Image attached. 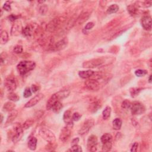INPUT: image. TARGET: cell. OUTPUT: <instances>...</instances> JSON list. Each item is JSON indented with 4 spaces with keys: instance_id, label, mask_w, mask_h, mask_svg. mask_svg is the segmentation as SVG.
Returning <instances> with one entry per match:
<instances>
[{
    "instance_id": "obj_4",
    "label": "cell",
    "mask_w": 152,
    "mask_h": 152,
    "mask_svg": "<svg viewBox=\"0 0 152 152\" xmlns=\"http://www.w3.org/2000/svg\"><path fill=\"white\" fill-rule=\"evenodd\" d=\"M109 58L105 57L92 59L84 62L83 64V67L87 68H93L106 64L109 63Z\"/></svg>"
},
{
    "instance_id": "obj_26",
    "label": "cell",
    "mask_w": 152,
    "mask_h": 152,
    "mask_svg": "<svg viewBox=\"0 0 152 152\" xmlns=\"http://www.w3.org/2000/svg\"><path fill=\"white\" fill-rule=\"evenodd\" d=\"M123 124L122 120L120 118H115L112 121V127L113 129L115 130H119L121 129Z\"/></svg>"
},
{
    "instance_id": "obj_48",
    "label": "cell",
    "mask_w": 152,
    "mask_h": 152,
    "mask_svg": "<svg viewBox=\"0 0 152 152\" xmlns=\"http://www.w3.org/2000/svg\"><path fill=\"white\" fill-rule=\"evenodd\" d=\"M3 119H4V117H3V114H1V124L3 123Z\"/></svg>"
},
{
    "instance_id": "obj_5",
    "label": "cell",
    "mask_w": 152,
    "mask_h": 152,
    "mask_svg": "<svg viewBox=\"0 0 152 152\" xmlns=\"http://www.w3.org/2000/svg\"><path fill=\"white\" fill-rule=\"evenodd\" d=\"M66 18L64 17H58L55 18L48 23L46 26V30L50 33H53L57 31L64 23Z\"/></svg>"
},
{
    "instance_id": "obj_20",
    "label": "cell",
    "mask_w": 152,
    "mask_h": 152,
    "mask_svg": "<svg viewBox=\"0 0 152 152\" xmlns=\"http://www.w3.org/2000/svg\"><path fill=\"white\" fill-rule=\"evenodd\" d=\"M94 73H95V71H92V70L80 71L78 72V76L82 78L87 79V78H90L93 76Z\"/></svg>"
},
{
    "instance_id": "obj_41",
    "label": "cell",
    "mask_w": 152,
    "mask_h": 152,
    "mask_svg": "<svg viewBox=\"0 0 152 152\" xmlns=\"http://www.w3.org/2000/svg\"><path fill=\"white\" fill-rule=\"evenodd\" d=\"M82 115L80 114H79L78 112H75L73 115H72V119L74 121H78L80 120V119L81 118Z\"/></svg>"
},
{
    "instance_id": "obj_24",
    "label": "cell",
    "mask_w": 152,
    "mask_h": 152,
    "mask_svg": "<svg viewBox=\"0 0 152 152\" xmlns=\"http://www.w3.org/2000/svg\"><path fill=\"white\" fill-rule=\"evenodd\" d=\"M62 108H63V106H62V104L61 103V102L60 101H57L53 104V105L51 109L54 112V113L58 114L60 112Z\"/></svg>"
},
{
    "instance_id": "obj_18",
    "label": "cell",
    "mask_w": 152,
    "mask_h": 152,
    "mask_svg": "<svg viewBox=\"0 0 152 152\" xmlns=\"http://www.w3.org/2000/svg\"><path fill=\"white\" fill-rule=\"evenodd\" d=\"M23 28L22 27V26L19 22H15L11 27V35L12 36H17L20 33H22Z\"/></svg>"
},
{
    "instance_id": "obj_7",
    "label": "cell",
    "mask_w": 152,
    "mask_h": 152,
    "mask_svg": "<svg viewBox=\"0 0 152 152\" xmlns=\"http://www.w3.org/2000/svg\"><path fill=\"white\" fill-rule=\"evenodd\" d=\"M130 109L132 114L134 115H140L143 114L146 110L145 106L139 102H134L132 103Z\"/></svg>"
},
{
    "instance_id": "obj_13",
    "label": "cell",
    "mask_w": 152,
    "mask_h": 152,
    "mask_svg": "<svg viewBox=\"0 0 152 152\" xmlns=\"http://www.w3.org/2000/svg\"><path fill=\"white\" fill-rule=\"evenodd\" d=\"M44 95L42 93H38L25 104V107L26 108H30L35 106L38 102H39L44 98Z\"/></svg>"
},
{
    "instance_id": "obj_17",
    "label": "cell",
    "mask_w": 152,
    "mask_h": 152,
    "mask_svg": "<svg viewBox=\"0 0 152 152\" xmlns=\"http://www.w3.org/2000/svg\"><path fill=\"white\" fill-rule=\"evenodd\" d=\"M63 120L67 126L72 128L73 126V120L72 119V114L70 110L65 111L63 115Z\"/></svg>"
},
{
    "instance_id": "obj_27",
    "label": "cell",
    "mask_w": 152,
    "mask_h": 152,
    "mask_svg": "<svg viewBox=\"0 0 152 152\" xmlns=\"http://www.w3.org/2000/svg\"><path fill=\"white\" fill-rule=\"evenodd\" d=\"M9 41V34L5 30L1 31V36H0V43L2 45L5 44Z\"/></svg>"
},
{
    "instance_id": "obj_10",
    "label": "cell",
    "mask_w": 152,
    "mask_h": 152,
    "mask_svg": "<svg viewBox=\"0 0 152 152\" xmlns=\"http://www.w3.org/2000/svg\"><path fill=\"white\" fill-rule=\"evenodd\" d=\"M84 85L87 89L92 91H98L100 89V83L97 80L88 79L85 82Z\"/></svg>"
},
{
    "instance_id": "obj_9",
    "label": "cell",
    "mask_w": 152,
    "mask_h": 152,
    "mask_svg": "<svg viewBox=\"0 0 152 152\" xmlns=\"http://www.w3.org/2000/svg\"><path fill=\"white\" fill-rule=\"evenodd\" d=\"M94 124V121L93 119H89L86 121L81 129L79 130L78 133L79 135H83L86 134H87L88 132L90 131V130L93 127Z\"/></svg>"
},
{
    "instance_id": "obj_47",
    "label": "cell",
    "mask_w": 152,
    "mask_h": 152,
    "mask_svg": "<svg viewBox=\"0 0 152 152\" xmlns=\"http://www.w3.org/2000/svg\"><path fill=\"white\" fill-rule=\"evenodd\" d=\"M79 141H80V140H79V138H78V137L74 139L71 141V146L78 145V143H79Z\"/></svg>"
},
{
    "instance_id": "obj_44",
    "label": "cell",
    "mask_w": 152,
    "mask_h": 152,
    "mask_svg": "<svg viewBox=\"0 0 152 152\" xmlns=\"http://www.w3.org/2000/svg\"><path fill=\"white\" fill-rule=\"evenodd\" d=\"M94 26V24L93 22H89V23H87L85 27H84V30H90L92 29Z\"/></svg>"
},
{
    "instance_id": "obj_14",
    "label": "cell",
    "mask_w": 152,
    "mask_h": 152,
    "mask_svg": "<svg viewBox=\"0 0 152 152\" xmlns=\"http://www.w3.org/2000/svg\"><path fill=\"white\" fill-rule=\"evenodd\" d=\"M23 130L22 125H19L14 129V133L12 137V141L14 143L18 142L22 137L23 134Z\"/></svg>"
},
{
    "instance_id": "obj_21",
    "label": "cell",
    "mask_w": 152,
    "mask_h": 152,
    "mask_svg": "<svg viewBox=\"0 0 152 152\" xmlns=\"http://www.w3.org/2000/svg\"><path fill=\"white\" fill-rule=\"evenodd\" d=\"M127 10L131 16H135V15H138L139 9H138L137 5L135 4H131L128 6Z\"/></svg>"
},
{
    "instance_id": "obj_2",
    "label": "cell",
    "mask_w": 152,
    "mask_h": 152,
    "mask_svg": "<svg viewBox=\"0 0 152 152\" xmlns=\"http://www.w3.org/2000/svg\"><path fill=\"white\" fill-rule=\"evenodd\" d=\"M36 67V64L31 61H20L17 66V70L21 76H25Z\"/></svg>"
},
{
    "instance_id": "obj_38",
    "label": "cell",
    "mask_w": 152,
    "mask_h": 152,
    "mask_svg": "<svg viewBox=\"0 0 152 152\" xmlns=\"http://www.w3.org/2000/svg\"><path fill=\"white\" fill-rule=\"evenodd\" d=\"M31 94H32V91H31L30 88L26 87L23 92V97L25 98H28L29 97L31 96Z\"/></svg>"
},
{
    "instance_id": "obj_42",
    "label": "cell",
    "mask_w": 152,
    "mask_h": 152,
    "mask_svg": "<svg viewBox=\"0 0 152 152\" xmlns=\"http://www.w3.org/2000/svg\"><path fill=\"white\" fill-rule=\"evenodd\" d=\"M71 150V151H78V152H82L83 151L82 147L78 146V145L72 146Z\"/></svg>"
},
{
    "instance_id": "obj_31",
    "label": "cell",
    "mask_w": 152,
    "mask_h": 152,
    "mask_svg": "<svg viewBox=\"0 0 152 152\" xmlns=\"http://www.w3.org/2000/svg\"><path fill=\"white\" fill-rule=\"evenodd\" d=\"M99 108H100V104L99 103V102L98 101L94 102L90 105L89 110L90 111L92 112H96L99 109Z\"/></svg>"
},
{
    "instance_id": "obj_15",
    "label": "cell",
    "mask_w": 152,
    "mask_h": 152,
    "mask_svg": "<svg viewBox=\"0 0 152 152\" xmlns=\"http://www.w3.org/2000/svg\"><path fill=\"white\" fill-rule=\"evenodd\" d=\"M36 25H28L25 28H23L22 31V34L25 37H30L33 35L36 30V27H35Z\"/></svg>"
},
{
    "instance_id": "obj_11",
    "label": "cell",
    "mask_w": 152,
    "mask_h": 152,
    "mask_svg": "<svg viewBox=\"0 0 152 152\" xmlns=\"http://www.w3.org/2000/svg\"><path fill=\"white\" fill-rule=\"evenodd\" d=\"M4 86L8 91L13 92L17 88L16 80L13 77H9L4 81Z\"/></svg>"
},
{
    "instance_id": "obj_1",
    "label": "cell",
    "mask_w": 152,
    "mask_h": 152,
    "mask_svg": "<svg viewBox=\"0 0 152 152\" xmlns=\"http://www.w3.org/2000/svg\"><path fill=\"white\" fill-rule=\"evenodd\" d=\"M70 94V92L68 90L65 89L60 90L57 93H55L53 95L51 96V97L50 98L48 101L47 102L46 104V109L48 110H50L53 105V104L57 102L60 101L64 99H66L67 98Z\"/></svg>"
},
{
    "instance_id": "obj_33",
    "label": "cell",
    "mask_w": 152,
    "mask_h": 152,
    "mask_svg": "<svg viewBox=\"0 0 152 152\" xmlns=\"http://www.w3.org/2000/svg\"><path fill=\"white\" fill-rule=\"evenodd\" d=\"M7 98L10 100L12 102H17V101H19L20 99L19 96L16 93H14L13 92H10L9 94H8Z\"/></svg>"
},
{
    "instance_id": "obj_12",
    "label": "cell",
    "mask_w": 152,
    "mask_h": 152,
    "mask_svg": "<svg viewBox=\"0 0 152 152\" xmlns=\"http://www.w3.org/2000/svg\"><path fill=\"white\" fill-rule=\"evenodd\" d=\"M71 129L72 128L66 126L62 129L60 134V140L63 142L67 141L70 137L71 135Z\"/></svg>"
},
{
    "instance_id": "obj_40",
    "label": "cell",
    "mask_w": 152,
    "mask_h": 152,
    "mask_svg": "<svg viewBox=\"0 0 152 152\" xmlns=\"http://www.w3.org/2000/svg\"><path fill=\"white\" fill-rule=\"evenodd\" d=\"M13 51L15 54H20L23 52V46L21 45H16L14 48Z\"/></svg>"
},
{
    "instance_id": "obj_19",
    "label": "cell",
    "mask_w": 152,
    "mask_h": 152,
    "mask_svg": "<svg viewBox=\"0 0 152 152\" xmlns=\"http://www.w3.org/2000/svg\"><path fill=\"white\" fill-rule=\"evenodd\" d=\"M17 115H18V111L17 110L14 109V110L10 112V114L7 117L4 127H6L7 126H9V125H10L14 121V119L16 118Z\"/></svg>"
},
{
    "instance_id": "obj_45",
    "label": "cell",
    "mask_w": 152,
    "mask_h": 152,
    "mask_svg": "<svg viewBox=\"0 0 152 152\" xmlns=\"http://www.w3.org/2000/svg\"><path fill=\"white\" fill-rule=\"evenodd\" d=\"M40 89V87L39 86L36 85V84H33L31 86V90L32 91V92L33 93H36L37 91H39V90Z\"/></svg>"
},
{
    "instance_id": "obj_6",
    "label": "cell",
    "mask_w": 152,
    "mask_h": 152,
    "mask_svg": "<svg viewBox=\"0 0 152 152\" xmlns=\"http://www.w3.org/2000/svg\"><path fill=\"white\" fill-rule=\"evenodd\" d=\"M98 145V138L94 135H91L89 136L87 141V149L89 151L94 152L97 151Z\"/></svg>"
},
{
    "instance_id": "obj_46",
    "label": "cell",
    "mask_w": 152,
    "mask_h": 152,
    "mask_svg": "<svg viewBox=\"0 0 152 152\" xmlns=\"http://www.w3.org/2000/svg\"><path fill=\"white\" fill-rule=\"evenodd\" d=\"M19 17V16H18V15H14V14H11L9 17V20H10L11 21H14L17 19H18Z\"/></svg>"
},
{
    "instance_id": "obj_23",
    "label": "cell",
    "mask_w": 152,
    "mask_h": 152,
    "mask_svg": "<svg viewBox=\"0 0 152 152\" xmlns=\"http://www.w3.org/2000/svg\"><path fill=\"white\" fill-rule=\"evenodd\" d=\"M89 17V14L88 13H82L79 15V17H77L76 24L77 23V25H82V23H84L87 20V19Z\"/></svg>"
},
{
    "instance_id": "obj_35",
    "label": "cell",
    "mask_w": 152,
    "mask_h": 152,
    "mask_svg": "<svg viewBox=\"0 0 152 152\" xmlns=\"http://www.w3.org/2000/svg\"><path fill=\"white\" fill-rule=\"evenodd\" d=\"M147 74V71L145 70H142V69H139L135 71V74L137 77H141L145 76Z\"/></svg>"
},
{
    "instance_id": "obj_49",
    "label": "cell",
    "mask_w": 152,
    "mask_h": 152,
    "mask_svg": "<svg viewBox=\"0 0 152 152\" xmlns=\"http://www.w3.org/2000/svg\"><path fill=\"white\" fill-rule=\"evenodd\" d=\"M151 76H150L149 77V82L150 83H151Z\"/></svg>"
},
{
    "instance_id": "obj_8",
    "label": "cell",
    "mask_w": 152,
    "mask_h": 152,
    "mask_svg": "<svg viewBox=\"0 0 152 152\" xmlns=\"http://www.w3.org/2000/svg\"><path fill=\"white\" fill-rule=\"evenodd\" d=\"M68 45V39L67 38H63L55 43L50 44V48L52 51H59L64 50Z\"/></svg>"
},
{
    "instance_id": "obj_29",
    "label": "cell",
    "mask_w": 152,
    "mask_h": 152,
    "mask_svg": "<svg viewBox=\"0 0 152 152\" xmlns=\"http://www.w3.org/2000/svg\"><path fill=\"white\" fill-rule=\"evenodd\" d=\"M111 111H112V109L110 106H107L105 109H104L102 112V118L103 119L106 120L108 119L110 116V114H111Z\"/></svg>"
},
{
    "instance_id": "obj_39",
    "label": "cell",
    "mask_w": 152,
    "mask_h": 152,
    "mask_svg": "<svg viewBox=\"0 0 152 152\" xmlns=\"http://www.w3.org/2000/svg\"><path fill=\"white\" fill-rule=\"evenodd\" d=\"M11 3H12V1H6L3 7V9L7 11H10L11 10Z\"/></svg>"
},
{
    "instance_id": "obj_36",
    "label": "cell",
    "mask_w": 152,
    "mask_h": 152,
    "mask_svg": "<svg viewBox=\"0 0 152 152\" xmlns=\"http://www.w3.org/2000/svg\"><path fill=\"white\" fill-rule=\"evenodd\" d=\"M142 89L140 88H132L130 89V94L131 95V97L135 98L139 94L140 91Z\"/></svg>"
},
{
    "instance_id": "obj_34",
    "label": "cell",
    "mask_w": 152,
    "mask_h": 152,
    "mask_svg": "<svg viewBox=\"0 0 152 152\" xmlns=\"http://www.w3.org/2000/svg\"><path fill=\"white\" fill-rule=\"evenodd\" d=\"M112 146V142L103 143L102 144V150L103 151H109L111 150Z\"/></svg>"
},
{
    "instance_id": "obj_16",
    "label": "cell",
    "mask_w": 152,
    "mask_h": 152,
    "mask_svg": "<svg viewBox=\"0 0 152 152\" xmlns=\"http://www.w3.org/2000/svg\"><path fill=\"white\" fill-rule=\"evenodd\" d=\"M141 26L146 30H151V17L150 15L143 16L141 20Z\"/></svg>"
},
{
    "instance_id": "obj_43",
    "label": "cell",
    "mask_w": 152,
    "mask_h": 152,
    "mask_svg": "<svg viewBox=\"0 0 152 152\" xmlns=\"http://www.w3.org/2000/svg\"><path fill=\"white\" fill-rule=\"evenodd\" d=\"M139 143L137 142H135L133 145H132V147L131 148V152H136L138 150V148H139Z\"/></svg>"
},
{
    "instance_id": "obj_28",
    "label": "cell",
    "mask_w": 152,
    "mask_h": 152,
    "mask_svg": "<svg viewBox=\"0 0 152 152\" xmlns=\"http://www.w3.org/2000/svg\"><path fill=\"white\" fill-rule=\"evenodd\" d=\"M112 139L113 137L112 136L111 134L106 133L104 134L103 135H102V137L100 138V140L102 144L106 143H109V142H112Z\"/></svg>"
},
{
    "instance_id": "obj_25",
    "label": "cell",
    "mask_w": 152,
    "mask_h": 152,
    "mask_svg": "<svg viewBox=\"0 0 152 152\" xmlns=\"http://www.w3.org/2000/svg\"><path fill=\"white\" fill-rule=\"evenodd\" d=\"M15 108V105L11 102H7L5 103H4V105L3 107V109L4 111L5 112H11L13 110H14Z\"/></svg>"
},
{
    "instance_id": "obj_22",
    "label": "cell",
    "mask_w": 152,
    "mask_h": 152,
    "mask_svg": "<svg viewBox=\"0 0 152 152\" xmlns=\"http://www.w3.org/2000/svg\"><path fill=\"white\" fill-rule=\"evenodd\" d=\"M37 139L35 137H31L27 143V146L30 150L34 151L36 149L37 147Z\"/></svg>"
},
{
    "instance_id": "obj_32",
    "label": "cell",
    "mask_w": 152,
    "mask_h": 152,
    "mask_svg": "<svg viewBox=\"0 0 152 152\" xmlns=\"http://www.w3.org/2000/svg\"><path fill=\"white\" fill-rule=\"evenodd\" d=\"M33 123H34V121L33 119H27L23 124V125H22L23 129L24 130H27V129H30V128L33 125Z\"/></svg>"
},
{
    "instance_id": "obj_30",
    "label": "cell",
    "mask_w": 152,
    "mask_h": 152,
    "mask_svg": "<svg viewBox=\"0 0 152 152\" xmlns=\"http://www.w3.org/2000/svg\"><path fill=\"white\" fill-rule=\"evenodd\" d=\"M119 6L117 4H112L111 5H110L108 7V9L107 10V13L109 14L116 13L119 10Z\"/></svg>"
},
{
    "instance_id": "obj_37",
    "label": "cell",
    "mask_w": 152,
    "mask_h": 152,
    "mask_svg": "<svg viewBox=\"0 0 152 152\" xmlns=\"http://www.w3.org/2000/svg\"><path fill=\"white\" fill-rule=\"evenodd\" d=\"M131 104H132V103L131 102H130L129 100H125L122 103L121 107L124 109H126V110L129 109H130V108L131 106Z\"/></svg>"
},
{
    "instance_id": "obj_3",
    "label": "cell",
    "mask_w": 152,
    "mask_h": 152,
    "mask_svg": "<svg viewBox=\"0 0 152 152\" xmlns=\"http://www.w3.org/2000/svg\"><path fill=\"white\" fill-rule=\"evenodd\" d=\"M39 134L41 137L50 145L57 146L56 145V137L54 133L47 128H41L39 130Z\"/></svg>"
}]
</instances>
